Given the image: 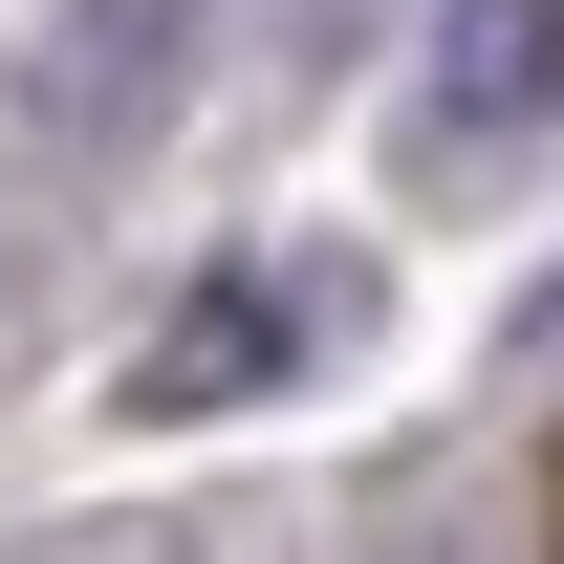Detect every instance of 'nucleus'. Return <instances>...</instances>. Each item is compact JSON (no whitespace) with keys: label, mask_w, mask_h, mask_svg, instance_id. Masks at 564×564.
<instances>
[{"label":"nucleus","mask_w":564,"mask_h":564,"mask_svg":"<svg viewBox=\"0 0 564 564\" xmlns=\"http://www.w3.org/2000/svg\"><path fill=\"white\" fill-rule=\"evenodd\" d=\"M564 109V0H434V87H413V174H478Z\"/></svg>","instance_id":"1"},{"label":"nucleus","mask_w":564,"mask_h":564,"mask_svg":"<svg viewBox=\"0 0 564 564\" xmlns=\"http://www.w3.org/2000/svg\"><path fill=\"white\" fill-rule=\"evenodd\" d=\"M304 348H326V304H304V282H217L196 326L152 348V413H196V391H239V369H304Z\"/></svg>","instance_id":"2"},{"label":"nucleus","mask_w":564,"mask_h":564,"mask_svg":"<svg viewBox=\"0 0 564 564\" xmlns=\"http://www.w3.org/2000/svg\"><path fill=\"white\" fill-rule=\"evenodd\" d=\"M196 22H217V0H87V22H66V109H87V131H131L152 87L196 66Z\"/></svg>","instance_id":"3"}]
</instances>
